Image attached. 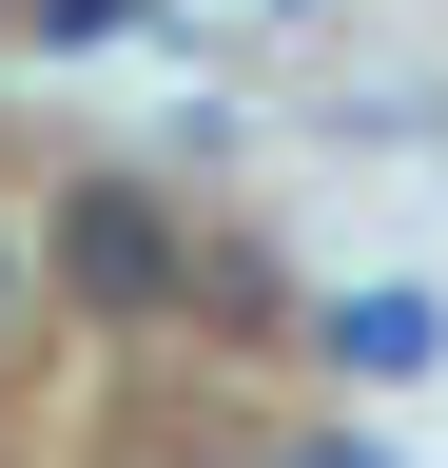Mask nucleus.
Wrapping results in <instances>:
<instances>
[{"label": "nucleus", "instance_id": "nucleus-1", "mask_svg": "<svg viewBox=\"0 0 448 468\" xmlns=\"http://www.w3.org/2000/svg\"><path fill=\"white\" fill-rule=\"evenodd\" d=\"M429 351H448V313H429V292H351V313H331V371H351V390H410Z\"/></svg>", "mask_w": 448, "mask_h": 468}, {"label": "nucleus", "instance_id": "nucleus-2", "mask_svg": "<svg viewBox=\"0 0 448 468\" xmlns=\"http://www.w3.org/2000/svg\"><path fill=\"white\" fill-rule=\"evenodd\" d=\"M118 20H156V0H39V39H118Z\"/></svg>", "mask_w": 448, "mask_h": 468}, {"label": "nucleus", "instance_id": "nucleus-3", "mask_svg": "<svg viewBox=\"0 0 448 468\" xmlns=\"http://www.w3.org/2000/svg\"><path fill=\"white\" fill-rule=\"evenodd\" d=\"M293 468H390V449H293Z\"/></svg>", "mask_w": 448, "mask_h": 468}, {"label": "nucleus", "instance_id": "nucleus-4", "mask_svg": "<svg viewBox=\"0 0 448 468\" xmlns=\"http://www.w3.org/2000/svg\"><path fill=\"white\" fill-rule=\"evenodd\" d=\"M0 313H20V254H0Z\"/></svg>", "mask_w": 448, "mask_h": 468}]
</instances>
